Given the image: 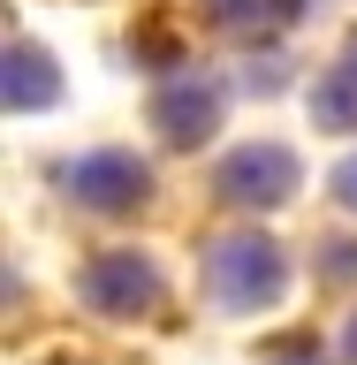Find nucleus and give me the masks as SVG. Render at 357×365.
Wrapping results in <instances>:
<instances>
[{"label": "nucleus", "mask_w": 357, "mask_h": 365, "mask_svg": "<svg viewBox=\"0 0 357 365\" xmlns=\"http://www.w3.org/2000/svg\"><path fill=\"white\" fill-rule=\"evenodd\" d=\"M190 289L213 319H274L296 297V251L259 221H221L190 244Z\"/></svg>", "instance_id": "obj_1"}, {"label": "nucleus", "mask_w": 357, "mask_h": 365, "mask_svg": "<svg viewBox=\"0 0 357 365\" xmlns=\"http://www.w3.org/2000/svg\"><path fill=\"white\" fill-rule=\"evenodd\" d=\"M68 304L114 335H160L175 319V274L167 259L130 236H107V244H84L76 267H68Z\"/></svg>", "instance_id": "obj_2"}, {"label": "nucleus", "mask_w": 357, "mask_h": 365, "mask_svg": "<svg viewBox=\"0 0 357 365\" xmlns=\"http://www.w3.org/2000/svg\"><path fill=\"white\" fill-rule=\"evenodd\" d=\"M53 198L91 228H137L145 213L160 205V168L152 153L137 145H84V153H61L46 168Z\"/></svg>", "instance_id": "obj_3"}, {"label": "nucleus", "mask_w": 357, "mask_h": 365, "mask_svg": "<svg viewBox=\"0 0 357 365\" xmlns=\"http://www.w3.org/2000/svg\"><path fill=\"white\" fill-rule=\"evenodd\" d=\"M296 190H304V160H296V145H281V137H244V145H228V153L205 168V198L221 205L228 221H267Z\"/></svg>", "instance_id": "obj_4"}, {"label": "nucleus", "mask_w": 357, "mask_h": 365, "mask_svg": "<svg viewBox=\"0 0 357 365\" xmlns=\"http://www.w3.org/2000/svg\"><path fill=\"white\" fill-rule=\"evenodd\" d=\"M228 114V84L221 76H205V68H175V76H160L152 99H145V122L167 153H198L205 137L221 130Z\"/></svg>", "instance_id": "obj_5"}, {"label": "nucleus", "mask_w": 357, "mask_h": 365, "mask_svg": "<svg viewBox=\"0 0 357 365\" xmlns=\"http://www.w3.org/2000/svg\"><path fill=\"white\" fill-rule=\"evenodd\" d=\"M312 130H327V137H357V31L342 38V53L327 68L312 76Z\"/></svg>", "instance_id": "obj_6"}, {"label": "nucleus", "mask_w": 357, "mask_h": 365, "mask_svg": "<svg viewBox=\"0 0 357 365\" xmlns=\"http://www.w3.org/2000/svg\"><path fill=\"white\" fill-rule=\"evenodd\" d=\"M61 99V68H53V53L31 38L8 46V114H46Z\"/></svg>", "instance_id": "obj_7"}, {"label": "nucleus", "mask_w": 357, "mask_h": 365, "mask_svg": "<svg viewBox=\"0 0 357 365\" xmlns=\"http://www.w3.org/2000/svg\"><path fill=\"white\" fill-rule=\"evenodd\" d=\"M304 267H312V289L319 297L357 304V228H327V236L304 251Z\"/></svg>", "instance_id": "obj_8"}, {"label": "nucleus", "mask_w": 357, "mask_h": 365, "mask_svg": "<svg viewBox=\"0 0 357 365\" xmlns=\"http://www.w3.org/2000/svg\"><path fill=\"white\" fill-rule=\"evenodd\" d=\"M259 365H335V350H327V335H274Z\"/></svg>", "instance_id": "obj_9"}, {"label": "nucleus", "mask_w": 357, "mask_h": 365, "mask_svg": "<svg viewBox=\"0 0 357 365\" xmlns=\"http://www.w3.org/2000/svg\"><path fill=\"white\" fill-rule=\"evenodd\" d=\"M327 350H335V365H357V304H342L335 327H327Z\"/></svg>", "instance_id": "obj_10"}, {"label": "nucleus", "mask_w": 357, "mask_h": 365, "mask_svg": "<svg viewBox=\"0 0 357 365\" xmlns=\"http://www.w3.org/2000/svg\"><path fill=\"white\" fill-rule=\"evenodd\" d=\"M327 198H335L342 213L357 221V153H350V160H335V175H327Z\"/></svg>", "instance_id": "obj_11"}, {"label": "nucleus", "mask_w": 357, "mask_h": 365, "mask_svg": "<svg viewBox=\"0 0 357 365\" xmlns=\"http://www.w3.org/2000/svg\"><path fill=\"white\" fill-rule=\"evenodd\" d=\"M31 365H107V358H91V350H46V358H31Z\"/></svg>", "instance_id": "obj_12"}]
</instances>
